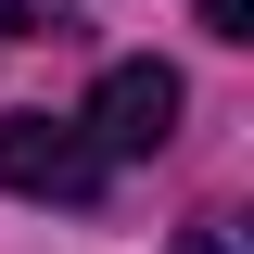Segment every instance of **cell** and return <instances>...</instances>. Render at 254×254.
Listing matches in <instances>:
<instances>
[{"label": "cell", "mask_w": 254, "mask_h": 254, "mask_svg": "<svg viewBox=\"0 0 254 254\" xmlns=\"http://www.w3.org/2000/svg\"><path fill=\"white\" fill-rule=\"evenodd\" d=\"M115 165L89 153V127L76 115H0V190H26V203H102Z\"/></svg>", "instance_id": "1"}, {"label": "cell", "mask_w": 254, "mask_h": 254, "mask_svg": "<svg viewBox=\"0 0 254 254\" xmlns=\"http://www.w3.org/2000/svg\"><path fill=\"white\" fill-rule=\"evenodd\" d=\"M89 153L102 165H140V153H165L178 140V64H102V89H89Z\"/></svg>", "instance_id": "2"}, {"label": "cell", "mask_w": 254, "mask_h": 254, "mask_svg": "<svg viewBox=\"0 0 254 254\" xmlns=\"http://www.w3.org/2000/svg\"><path fill=\"white\" fill-rule=\"evenodd\" d=\"M76 26V0H0V38H64Z\"/></svg>", "instance_id": "3"}, {"label": "cell", "mask_w": 254, "mask_h": 254, "mask_svg": "<svg viewBox=\"0 0 254 254\" xmlns=\"http://www.w3.org/2000/svg\"><path fill=\"white\" fill-rule=\"evenodd\" d=\"M203 38H254V0H203Z\"/></svg>", "instance_id": "4"}]
</instances>
